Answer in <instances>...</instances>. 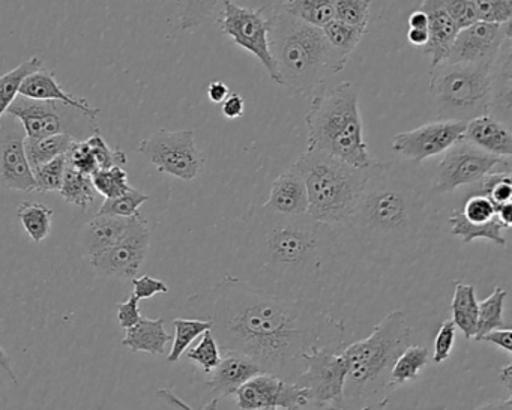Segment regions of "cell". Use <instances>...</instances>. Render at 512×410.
Returning <instances> with one entry per match:
<instances>
[{"label": "cell", "mask_w": 512, "mask_h": 410, "mask_svg": "<svg viewBox=\"0 0 512 410\" xmlns=\"http://www.w3.org/2000/svg\"><path fill=\"white\" fill-rule=\"evenodd\" d=\"M230 95L229 86L220 80H215L208 86V97L212 103L221 104Z\"/></svg>", "instance_id": "cell-55"}, {"label": "cell", "mask_w": 512, "mask_h": 410, "mask_svg": "<svg viewBox=\"0 0 512 410\" xmlns=\"http://www.w3.org/2000/svg\"><path fill=\"white\" fill-rule=\"evenodd\" d=\"M305 368L295 383L304 389L308 403L328 410L343 409L347 361L343 353L314 347L304 356Z\"/></svg>", "instance_id": "cell-12"}, {"label": "cell", "mask_w": 512, "mask_h": 410, "mask_svg": "<svg viewBox=\"0 0 512 410\" xmlns=\"http://www.w3.org/2000/svg\"><path fill=\"white\" fill-rule=\"evenodd\" d=\"M461 214L470 223H488L496 217V206L484 194L473 193L464 202Z\"/></svg>", "instance_id": "cell-47"}, {"label": "cell", "mask_w": 512, "mask_h": 410, "mask_svg": "<svg viewBox=\"0 0 512 410\" xmlns=\"http://www.w3.org/2000/svg\"><path fill=\"white\" fill-rule=\"evenodd\" d=\"M478 22L506 25L512 19V0H472Z\"/></svg>", "instance_id": "cell-45"}, {"label": "cell", "mask_w": 512, "mask_h": 410, "mask_svg": "<svg viewBox=\"0 0 512 410\" xmlns=\"http://www.w3.org/2000/svg\"><path fill=\"white\" fill-rule=\"evenodd\" d=\"M73 142V137L67 136V134H58V136L40 140L25 139V152L29 166L34 170L67 154Z\"/></svg>", "instance_id": "cell-32"}, {"label": "cell", "mask_w": 512, "mask_h": 410, "mask_svg": "<svg viewBox=\"0 0 512 410\" xmlns=\"http://www.w3.org/2000/svg\"><path fill=\"white\" fill-rule=\"evenodd\" d=\"M20 95L29 98V100L58 101V103L67 104V106L86 113L91 118L97 119V116L100 115V109L92 107L88 101L80 100V98L73 97V95L65 92L56 80L55 73L44 67L37 73L31 74L23 82Z\"/></svg>", "instance_id": "cell-24"}, {"label": "cell", "mask_w": 512, "mask_h": 410, "mask_svg": "<svg viewBox=\"0 0 512 410\" xmlns=\"http://www.w3.org/2000/svg\"><path fill=\"white\" fill-rule=\"evenodd\" d=\"M223 11L218 26L236 46L256 56L257 61L268 71L272 82L278 85L277 67L269 50V28L271 22L263 17V10L239 7L232 0H221Z\"/></svg>", "instance_id": "cell-13"}, {"label": "cell", "mask_w": 512, "mask_h": 410, "mask_svg": "<svg viewBox=\"0 0 512 410\" xmlns=\"http://www.w3.org/2000/svg\"><path fill=\"white\" fill-rule=\"evenodd\" d=\"M479 341H487V343L494 344L499 349L505 350L508 355H512V331L509 326L502 329H494L488 332Z\"/></svg>", "instance_id": "cell-53"}, {"label": "cell", "mask_w": 512, "mask_h": 410, "mask_svg": "<svg viewBox=\"0 0 512 410\" xmlns=\"http://www.w3.org/2000/svg\"><path fill=\"white\" fill-rule=\"evenodd\" d=\"M172 337L164 328V319H140L139 323L127 329L122 344L131 352H145L149 355L160 356L166 350L167 343Z\"/></svg>", "instance_id": "cell-26"}, {"label": "cell", "mask_w": 512, "mask_h": 410, "mask_svg": "<svg viewBox=\"0 0 512 410\" xmlns=\"http://www.w3.org/2000/svg\"><path fill=\"white\" fill-rule=\"evenodd\" d=\"M7 115L22 124L26 139L40 140L67 134L77 142L100 134L97 119L58 101H38L16 98Z\"/></svg>", "instance_id": "cell-9"}, {"label": "cell", "mask_w": 512, "mask_h": 410, "mask_svg": "<svg viewBox=\"0 0 512 410\" xmlns=\"http://www.w3.org/2000/svg\"><path fill=\"white\" fill-rule=\"evenodd\" d=\"M158 395L160 397H163L164 400L169 401V403L175 404V406L181 407V409L184 410H193L191 407H188L187 404L182 403L181 400H179L178 397H176L175 394H173L172 391H169V389H160L158 391ZM218 407V398H214V400L209 401L208 404H206L205 407H203L202 410H217Z\"/></svg>", "instance_id": "cell-56"}, {"label": "cell", "mask_w": 512, "mask_h": 410, "mask_svg": "<svg viewBox=\"0 0 512 410\" xmlns=\"http://www.w3.org/2000/svg\"><path fill=\"white\" fill-rule=\"evenodd\" d=\"M0 370L8 374L11 382L16 383V385L19 383L16 373H14L13 362H11L10 356L7 355V352H5L2 346H0Z\"/></svg>", "instance_id": "cell-58"}, {"label": "cell", "mask_w": 512, "mask_h": 410, "mask_svg": "<svg viewBox=\"0 0 512 410\" xmlns=\"http://www.w3.org/2000/svg\"><path fill=\"white\" fill-rule=\"evenodd\" d=\"M133 217H110V215H97L83 227L80 235V245L89 259L98 256L107 248L118 244L128 230H130Z\"/></svg>", "instance_id": "cell-25"}, {"label": "cell", "mask_w": 512, "mask_h": 410, "mask_svg": "<svg viewBox=\"0 0 512 410\" xmlns=\"http://www.w3.org/2000/svg\"><path fill=\"white\" fill-rule=\"evenodd\" d=\"M139 154L154 164L158 172L181 181H193L205 167V160L196 146L194 130L155 131L140 142Z\"/></svg>", "instance_id": "cell-11"}, {"label": "cell", "mask_w": 512, "mask_h": 410, "mask_svg": "<svg viewBox=\"0 0 512 410\" xmlns=\"http://www.w3.org/2000/svg\"><path fill=\"white\" fill-rule=\"evenodd\" d=\"M43 67V59L34 56V58L23 62L22 65L11 70L10 73L0 76V122H2L4 116L7 115L11 104L19 97L23 82H25L31 74L37 73V71H40Z\"/></svg>", "instance_id": "cell-30"}, {"label": "cell", "mask_w": 512, "mask_h": 410, "mask_svg": "<svg viewBox=\"0 0 512 410\" xmlns=\"http://www.w3.org/2000/svg\"><path fill=\"white\" fill-rule=\"evenodd\" d=\"M238 409L254 410L281 407L284 410H302L310 406L304 389L295 382H287L271 373L251 377L236 391Z\"/></svg>", "instance_id": "cell-16"}, {"label": "cell", "mask_w": 512, "mask_h": 410, "mask_svg": "<svg viewBox=\"0 0 512 410\" xmlns=\"http://www.w3.org/2000/svg\"><path fill=\"white\" fill-rule=\"evenodd\" d=\"M133 286L134 292L133 295L136 296L139 301L142 299H151L154 298L155 295H166L169 293V287L164 283L163 280H158V278L151 277V275H143V277L133 278Z\"/></svg>", "instance_id": "cell-51"}, {"label": "cell", "mask_w": 512, "mask_h": 410, "mask_svg": "<svg viewBox=\"0 0 512 410\" xmlns=\"http://www.w3.org/2000/svg\"><path fill=\"white\" fill-rule=\"evenodd\" d=\"M92 154H94L95 161L98 164V170L110 169V167H124L128 163L127 155L122 149H112L107 145L106 140L100 134L86 139Z\"/></svg>", "instance_id": "cell-46"}, {"label": "cell", "mask_w": 512, "mask_h": 410, "mask_svg": "<svg viewBox=\"0 0 512 410\" xmlns=\"http://www.w3.org/2000/svg\"><path fill=\"white\" fill-rule=\"evenodd\" d=\"M475 410H512V397L508 395L506 400L488 401V403L476 407Z\"/></svg>", "instance_id": "cell-61"}, {"label": "cell", "mask_w": 512, "mask_h": 410, "mask_svg": "<svg viewBox=\"0 0 512 410\" xmlns=\"http://www.w3.org/2000/svg\"><path fill=\"white\" fill-rule=\"evenodd\" d=\"M463 140L487 154L499 158L512 157V134L508 125L491 115L466 122Z\"/></svg>", "instance_id": "cell-20"}, {"label": "cell", "mask_w": 512, "mask_h": 410, "mask_svg": "<svg viewBox=\"0 0 512 410\" xmlns=\"http://www.w3.org/2000/svg\"><path fill=\"white\" fill-rule=\"evenodd\" d=\"M419 10L428 19V43L422 50L430 56L431 67H436L448 55L460 29L446 13L442 0H424Z\"/></svg>", "instance_id": "cell-21"}, {"label": "cell", "mask_w": 512, "mask_h": 410, "mask_svg": "<svg viewBox=\"0 0 512 410\" xmlns=\"http://www.w3.org/2000/svg\"><path fill=\"white\" fill-rule=\"evenodd\" d=\"M508 37H511V23H473L458 32L443 62L491 65Z\"/></svg>", "instance_id": "cell-17"}, {"label": "cell", "mask_w": 512, "mask_h": 410, "mask_svg": "<svg viewBox=\"0 0 512 410\" xmlns=\"http://www.w3.org/2000/svg\"><path fill=\"white\" fill-rule=\"evenodd\" d=\"M238 410H244V409H238ZM254 410H278L277 407H266V409H254Z\"/></svg>", "instance_id": "cell-63"}, {"label": "cell", "mask_w": 512, "mask_h": 410, "mask_svg": "<svg viewBox=\"0 0 512 410\" xmlns=\"http://www.w3.org/2000/svg\"><path fill=\"white\" fill-rule=\"evenodd\" d=\"M491 65L431 67L428 94L439 121L469 122L490 113Z\"/></svg>", "instance_id": "cell-8"}, {"label": "cell", "mask_w": 512, "mask_h": 410, "mask_svg": "<svg viewBox=\"0 0 512 410\" xmlns=\"http://www.w3.org/2000/svg\"><path fill=\"white\" fill-rule=\"evenodd\" d=\"M185 310L212 323L223 352L242 353L287 382L302 373L314 347L340 349L347 334L346 323L320 299L284 298L233 275L188 298Z\"/></svg>", "instance_id": "cell-1"}, {"label": "cell", "mask_w": 512, "mask_h": 410, "mask_svg": "<svg viewBox=\"0 0 512 410\" xmlns=\"http://www.w3.org/2000/svg\"><path fill=\"white\" fill-rule=\"evenodd\" d=\"M292 170L307 188V214L334 229L344 226L358 202L368 169H356L326 152L307 148Z\"/></svg>", "instance_id": "cell-7"}, {"label": "cell", "mask_w": 512, "mask_h": 410, "mask_svg": "<svg viewBox=\"0 0 512 410\" xmlns=\"http://www.w3.org/2000/svg\"><path fill=\"white\" fill-rule=\"evenodd\" d=\"M65 155H67L68 166L73 167L83 175L92 176L98 170L97 161H95L94 154H92L86 140H82V142L74 140L73 145Z\"/></svg>", "instance_id": "cell-48"}, {"label": "cell", "mask_w": 512, "mask_h": 410, "mask_svg": "<svg viewBox=\"0 0 512 410\" xmlns=\"http://www.w3.org/2000/svg\"><path fill=\"white\" fill-rule=\"evenodd\" d=\"M95 190L106 199H115L131 190L128 182V173L124 167H110V169H100L92 175Z\"/></svg>", "instance_id": "cell-39"}, {"label": "cell", "mask_w": 512, "mask_h": 410, "mask_svg": "<svg viewBox=\"0 0 512 410\" xmlns=\"http://www.w3.org/2000/svg\"><path fill=\"white\" fill-rule=\"evenodd\" d=\"M428 361L430 358H428V350L425 347L413 346V344L406 347L392 367L391 380H389L391 389H397L398 386L416 379Z\"/></svg>", "instance_id": "cell-35"}, {"label": "cell", "mask_w": 512, "mask_h": 410, "mask_svg": "<svg viewBox=\"0 0 512 410\" xmlns=\"http://www.w3.org/2000/svg\"><path fill=\"white\" fill-rule=\"evenodd\" d=\"M442 4L446 13L460 31L478 22L475 10H473L472 0H442Z\"/></svg>", "instance_id": "cell-50"}, {"label": "cell", "mask_w": 512, "mask_h": 410, "mask_svg": "<svg viewBox=\"0 0 512 410\" xmlns=\"http://www.w3.org/2000/svg\"><path fill=\"white\" fill-rule=\"evenodd\" d=\"M452 322L463 332L464 337L473 338L478 325V299L472 284L455 281L451 302Z\"/></svg>", "instance_id": "cell-27"}, {"label": "cell", "mask_w": 512, "mask_h": 410, "mask_svg": "<svg viewBox=\"0 0 512 410\" xmlns=\"http://www.w3.org/2000/svg\"><path fill=\"white\" fill-rule=\"evenodd\" d=\"M337 0H286L281 10L308 25L322 29L334 20Z\"/></svg>", "instance_id": "cell-31"}, {"label": "cell", "mask_w": 512, "mask_h": 410, "mask_svg": "<svg viewBox=\"0 0 512 410\" xmlns=\"http://www.w3.org/2000/svg\"><path fill=\"white\" fill-rule=\"evenodd\" d=\"M148 194L142 193L136 188H131L128 193L115 199L104 200L97 215H110V217L131 218L139 215V208L143 203L148 202Z\"/></svg>", "instance_id": "cell-40"}, {"label": "cell", "mask_w": 512, "mask_h": 410, "mask_svg": "<svg viewBox=\"0 0 512 410\" xmlns=\"http://www.w3.org/2000/svg\"><path fill=\"white\" fill-rule=\"evenodd\" d=\"M65 169H67V155H61V157L32 170L35 182H37V191L52 193V191L61 190Z\"/></svg>", "instance_id": "cell-43"}, {"label": "cell", "mask_w": 512, "mask_h": 410, "mask_svg": "<svg viewBox=\"0 0 512 410\" xmlns=\"http://www.w3.org/2000/svg\"><path fill=\"white\" fill-rule=\"evenodd\" d=\"M416 164L376 161L352 215L338 227L347 254L376 265H412L430 253L439 221Z\"/></svg>", "instance_id": "cell-2"}, {"label": "cell", "mask_w": 512, "mask_h": 410, "mask_svg": "<svg viewBox=\"0 0 512 410\" xmlns=\"http://www.w3.org/2000/svg\"><path fill=\"white\" fill-rule=\"evenodd\" d=\"M59 194L71 205L80 209H88L95 202L98 193L95 190L94 182H92V176L83 175L67 164Z\"/></svg>", "instance_id": "cell-33"}, {"label": "cell", "mask_w": 512, "mask_h": 410, "mask_svg": "<svg viewBox=\"0 0 512 410\" xmlns=\"http://www.w3.org/2000/svg\"><path fill=\"white\" fill-rule=\"evenodd\" d=\"M25 131L14 127L0 128V184L8 190L37 191L34 173L25 152Z\"/></svg>", "instance_id": "cell-18"}, {"label": "cell", "mask_w": 512, "mask_h": 410, "mask_svg": "<svg viewBox=\"0 0 512 410\" xmlns=\"http://www.w3.org/2000/svg\"><path fill=\"white\" fill-rule=\"evenodd\" d=\"M323 35H325L328 43L334 47L341 55L349 58L350 53L359 46L365 32L361 29L353 28V26L346 25V23L338 22V20H331L328 25L322 28Z\"/></svg>", "instance_id": "cell-38"}, {"label": "cell", "mask_w": 512, "mask_h": 410, "mask_svg": "<svg viewBox=\"0 0 512 410\" xmlns=\"http://www.w3.org/2000/svg\"><path fill=\"white\" fill-rule=\"evenodd\" d=\"M479 194H484L493 202V205L500 206L511 203L512 179L511 173L493 172L485 175L479 181Z\"/></svg>", "instance_id": "cell-42"}, {"label": "cell", "mask_w": 512, "mask_h": 410, "mask_svg": "<svg viewBox=\"0 0 512 410\" xmlns=\"http://www.w3.org/2000/svg\"><path fill=\"white\" fill-rule=\"evenodd\" d=\"M466 122L436 121L412 131L397 134L392 140V151L404 161L422 164L428 158L445 154L463 139Z\"/></svg>", "instance_id": "cell-15"}, {"label": "cell", "mask_w": 512, "mask_h": 410, "mask_svg": "<svg viewBox=\"0 0 512 410\" xmlns=\"http://www.w3.org/2000/svg\"><path fill=\"white\" fill-rule=\"evenodd\" d=\"M173 328H175V340H173L172 350L167 356V362L170 364L178 362L181 356L187 352L191 343L212 328V323L209 320L194 319V317L193 319L176 317L173 320Z\"/></svg>", "instance_id": "cell-36"}, {"label": "cell", "mask_w": 512, "mask_h": 410, "mask_svg": "<svg viewBox=\"0 0 512 410\" xmlns=\"http://www.w3.org/2000/svg\"><path fill=\"white\" fill-rule=\"evenodd\" d=\"M512 38L508 37L491 65L490 113L488 115L511 127Z\"/></svg>", "instance_id": "cell-22"}, {"label": "cell", "mask_w": 512, "mask_h": 410, "mask_svg": "<svg viewBox=\"0 0 512 410\" xmlns=\"http://www.w3.org/2000/svg\"><path fill=\"white\" fill-rule=\"evenodd\" d=\"M346 253L337 229L310 215L256 208L245 224L244 259L251 286L284 298L319 299Z\"/></svg>", "instance_id": "cell-3"}, {"label": "cell", "mask_w": 512, "mask_h": 410, "mask_svg": "<svg viewBox=\"0 0 512 410\" xmlns=\"http://www.w3.org/2000/svg\"><path fill=\"white\" fill-rule=\"evenodd\" d=\"M262 208L289 217L307 215L308 194L301 176L292 169L281 173L272 182L271 193Z\"/></svg>", "instance_id": "cell-23"}, {"label": "cell", "mask_w": 512, "mask_h": 410, "mask_svg": "<svg viewBox=\"0 0 512 410\" xmlns=\"http://www.w3.org/2000/svg\"><path fill=\"white\" fill-rule=\"evenodd\" d=\"M179 10V26L182 31L193 32L205 25L221 0H176Z\"/></svg>", "instance_id": "cell-37"}, {"label": "cell", "mask_w": 512, "mask_h": 410, "mask_svg": "<svg viewBox=\"0 0 512 410\" xmlns=\"http://www.w3.org/2000/svg\"><path fill=\"white\" fill-rule=\"evenodd\" d=\"M455 332H457V328H455L454 322H452L451 319L445 320V322L440 325L436 340H434V364H442V362H445L446 359L451 356L452 347H454Z\"/></svg>", "instance_id": "cell-49"}, {"label": "cell", "mask_w": 512, "mask_h": 410, "mask_svg": "<svg viewBox=\"0 0 512 410\" xmlns=\"http://www.w3.org/2000/svg\"><path fill=\"white\" fill-rule=\"evenodd\" d=\"M493 172L511 173V158L494 157L461 139L437 164L431 191L451 193L464 185L478 184L485 175Z\"/></svg>", "instance_id": "cell-10"}, {"label": "cell", "mask_w": 512, "mask_h": 410, "mask_svg": "<svg viewBox=\"0 0 512 410\" xmlns=\"http://www.w3.org/2000/svg\"><path fill=\"white\" fill-rule=\"evenodd\" d=\"M496 217L499 218L505 229H509L512 226V203L497 206Z\"/></svg>", "instance_id": "cell-59"}, {"label": "cell", "mask_w": 512, "mask_h": 410, "mask_svg": "<svg viewBox=\"0 0 512 410\" xmlns=\"http://www.w3.org/2000/svg\"><path fill=\"white\" fill-rule=\"evenodd\" d=\"M370 7L371 0H337L334 19L365 32L370 20Z\"/></svg>", "instance_id": "cell-41"}, {"label": "cell", "mask_w": 512, "mask_h": 410, "mask_svg": "<svg viewBox=\"0 0 512 410\" xmlns=\"http://www.w3.org/2000/svg\"><path fill=\"white\" fill-rule=\"evenodd\" d=\"M500 382L505 385V388L508 389L509 395H511L512 388V364L505 365V367L500 370L499 373Z\"/></svg>", "instance_id": "cell-62"}, {"label": "cell", "mask_w": 512, "mask_h": 410, "mask_svg": "<svg viewBox=\"0 0 512 410\" xmlns=\"http://www.w3.org/2000/svg\"><path fill=\"white\" fill-rule=\"evenodd\" d=\"M412 329L406 313L391 311L374 326L371 334L343 350L347 361L343 409L379 410L389 403V380L398 356L410 346Z\"/></svg>", "instance_id": "cell-4"}, {"label": "cell", "mask_w": 512, "mask_h": 410, "mask_svg": "<svg viewBox=\"0 0 512 410\" xmlns=\"http://www.w3.org/2000/svg\"><path fill=\"white\" fill-rule=\"evenodd\" d=\"M53 215H55V211L49 206L43 205V203L29 202V200L20 203L17 208V218L35 244H40L49 238L50 232H52Z\"/></svg>", "instance_id": "cell-29"}, {"label": "cell", "mask_w": 512, "mask_h": 410, "mask_svg": "<svg viewBox=\"0 0 512 410\" xmlns=\"http://www.w3.org/2000/svg\"><path fill=\"white\" fill-rule=\"evenodd\" d=\"M407 40L412 46L421 47L424 49L428 43V31H421V29H409L407 32Z\"/></svg>", "instance_id": "cell-57"}, {"label": "cell", "mask_w": 512, "mask_h": 410, "mask_svg": "<svg viewBox=\"0 0 512 410\" xmlns=\"http://www.w3.org/2000/svg\"><path fill=\"white\" fill-rule=\"evenodd\" d=\"M245 103L244 98L239 94H232L230 92L229 97L221 103V112L226 119H238L244 115Z\"/></svg>", "instance_id": "cell-54"}, {"label": "cell", "mask_w": 512, "mask_h": 410, "mask_svg": "<svg viewBox=\"0 0 512 410\" xmlns=\"http://www.w3.org/2000/svg\"><path fill=\"white\" fill-rule=\"evenodd\" d=\"M260 373L265 371L253 359L242 353L224 350V356H221L217 367L212 370L206 385L220 397H229L236 394V391L251 377Z\"/></svg>", "instance_id": "cell-19"}, {"label": "cell", "mask_w": 512, "mask_h": 410, "mask_svg": "<svg viewBox=\"0 0 512 410\" xmlns=\"http://www.w3.org/2000/svg\"><path fill=\"white\" fill-rule=\"evenodd\" d=\"M506 293L502 287H496L484 301L478 302V325H476L475 340L479 341L485 334L494 329L506 328L503 322V310H505Z\"/></svg>", "instance_id": "cell-34"}, {"label": "cell", "mask_w": 512, "mask_h": 410, "mask_svg": "<svg viewBox=\"0 0 512 410\" xmlns=\"http://www.w3.org/2000/svg\"><path fill=\"white\" fill-rule=\"evenodd\" d=\"M409 28L428 31V19L424 11L416 10L415 13H412V16L409 17Z\"/></svg>", "instance_id": "cell-60"}, {"label": "cell", "mask_w": 512, "mask_h": 410, "mask_svg": "<svg viewBox=\"0 0 512 410\" xmlns=\"http://www.w3.org/2000/svg\"><path fill=\"white\" fill-rule=\"evenodd\" d=\"M140 319H142V314H140L139 299L136 296L131 295L127 301L119 302L118 322L122 328H131V326L139 323Z\"/></svg>", "instance_id": "cell-52"}, {"label": "cell", "mask_w": 512, "mask_h": 410, "mask_svg": "<svg viewBox=\"0 0 512 410\" xmlns=\"http://www.w3.org/2000/svg\"><path fill=\"white\" fill-rule=\"evenodd\" d=\"M305 124L308 149L326 152L356 169H368L376 163L365 142L358 89L352 82L319 92L311 100Z\"/></svg>", "instance_id": "cell-6"}, {"label": "cell", "mask_w": 512, "mask_h": 410, "mask_svg": "<svg viewBox=\"0 0 512 410\" xmlns=\"http://www.w3.org/2000/svg\"><path fill=\"white\" fill-rule=\"evenodd\" d=\"M149 244L151 230L148 221L142 215H136L127 235L118 244L92 257V268L100 277L133 280L145 263Z\"/></svg>", "instance_id": "cell-14"}, {"label": "cell", "mask_w": 512, "mask_h": 410, "mask_svg": "<svg viewBox=\"0 0 512 410\" xmlns=\"http://www.w3.org/2000/svg\"><path fill=\"white\" fill-rule=\"evenodd\" d=\"M190 361L196 362L206 374H211L221 359V349L211 329L200 338L199 344L187 353Z\"/></svg>", "instance_id": "cell-44"}, {"label": "cell", "mask_w": 512, "mask_h": 410, "mask_svg": "<svg viewBox=\"0 0 512 410\" xmlns=\"http://www.w3.org/2000/svg\"><path fill=\"white\" fill-rule=\"evenodd\" d=\"M449 224H451V235L460 238L464 244H470L475 239H487L499 247H506V239L503 236V230L506 229L497 217L488 223L475 224L467 221L461 211H454L449 217Z\"/></svg>", "instance_id": "cell-28"}, {"label": "cell", "mask_w": 512, "mask_h": 410, "mask_svg": "<svg viewBox=\"0 0 512 410\" xmlns=\"http://www.w3.org/2000/svg\"><path fill=\"white\" fill-rule=\"evenodd\" d=\"M269 22V50L277 67L278 85L307 94L346 68L347 56L328 43L322 29L283 10L275 11Z\"/></svg>", "instance_id": "cell-5"}]
</instances>
